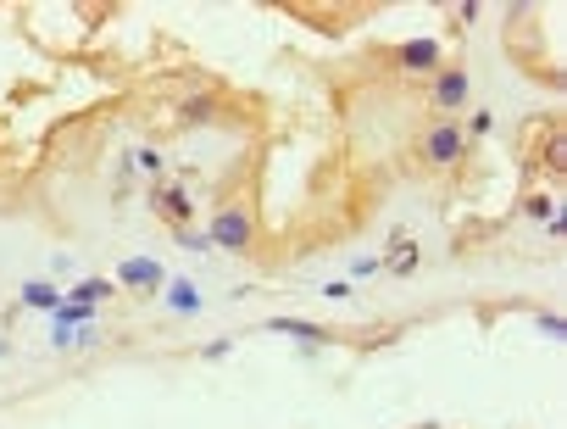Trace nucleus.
Segmentation results:
<instances>
[{"instance_id": "obj_8", "label": "nucleus", "mask_w": 567, "mask_h": 429, "mask_svg": "<svg viewBox=\"0 0 567 429\" xmlns=\"http://www.w3.org/2000/svg\"><path fill=\"white\" fill-rule=\"evenodd\" d=\"M412 262H417V245H412V240H395V257H390V274H406V268H412Z\"/></svg>"}, {"instance_id": "obj_1", "label": "nucleus", "mask_w": 567, "mask_h": 429, "mask_svg": "<svg viewBox=\"0 0 567 429\" xmlns=\"http://www.w3.org/2000/svg\"><path fill=\"white\" fill-rule=\"evenodd\" d=\"M206 240L223 245V251H245V245H250V218H245L240 207L217 212V223H212V234H206Z\"/></svg>"}, {"instance_id": "obj_10", "label": "nucleus", "mask_w": 567, "mask_h": 429, "mask_svg": "<svg viewBox=\"0 0 567 429\" xmlns=\"http://www.w3.org/2000/svg\"><path fill=\"white\" fill-rule=\"evenodd\" d=\"M23 301H28V306H56V290H51V284H28Z\"/></svg>"}, {"instance_id": "obj_2", "label": "nucleus", "mask_w": 567, "mask_h": 429, "mask_svg": "<svg viewBox=\"0 0 567 429\" xmlns=\"http://www.w3.org/2000/svg\"><path fill=\"white\" fill-rule=\"evenodd\" d=\"M434 107L439 112H461V107H468V73H461V68H445L434 78Z\"/></svg>"}, {"instance_id": "obj_6", "label": "nucleus", "mask_w": 567, "mask_h": 429, "mask_svg": "<svg viewBox=\"0 0 567 429\" xmlns=\"http://www.w3.org/2000/svg\"><path fill=\"white\" fill-rule=\"evenodd\" d=\"M122 279H134V284H161V268H156V262H129V268H122Z\"/></svg>"}, {"instance_id": "obj_5", "label": "nucleus", "mask_w": 567, "mask_h": 429, "mask_svg": "<svg viewBox=\"0 0 567 429\" xmlns=\"http://www.w3.org/2000/svg\"><path fill=\"white\" fill-rule=\"evenodd\" d=\"M156 212L173 218V223H184V218H189V195H184V190H156Z\"/></svg>"}, {"instance_id": "obj_3", "label": "nucleus", "mask_w": 567, "mask_h": 429, "mask_svg": "<svg viewBox=\"0 0 567 429\" xmlns=\"http://www.w3.org/2000/svg\"><path fill=\"white\" fill-rule=\"evenodd\" d=\"M461 146H468V134H461L456 123H439V129H429V162H439V168H451V162L461 156Z\"/></svg>"}, {"instance_id": "obj_13", "label": "nucleus", "mask_w": 567, "mask_h": 429, "mask_svg": "<svg viewBox=\"0 0 567 429\" xmlns=\"http://www.w3.org/2000/svg\"><path fill=\"white\" fill-rule=\"evenodd\" d=\"M178 240L189 245V251H206V245H212V240H206V234H189V229H178Z\"/></svg>"}, {"instance_id": "obj_4", "label": "nucleus", "mask_w": 567, "mask_h": 429, "mask_svg": "<svg viewBox=\"0 0 567 429\" xmlns=\"http://www.w3.org/2000/svg\"><path fill=\"white\" fill-rule=\"evenodd\" d=\"M401 68L434 73V68H439V45H434V39H412V45H401Z\"/></svg>"}, {"instance_id": "obj_11", "label": "nucleus", "mask_w": 567, "mask_h": 429, "mask_svg": "<svg viewBox=\"0 0 567 429\" xmlns=\"http://www.w3.org/2000/svg\"><path fill=\"white\" fill-rule=\"evenodd\" d=\"M173 306H184V313L195 306V290H189V279H178V284H173Z\"/></svg>"}, {"instance_id": "obj_9", "label": "nucleus", "mask_w": 567, "mask_h": 429, "mask_svg": "<svg viewBox=\"0 0 567 429\" xmlns=\"http://www.w3.org/2000/svg\"><path fill=\"white\" fill-rule=\"evenodd\" d=\"M73 296L78 301H100V296H112V284L106 279H83V284H73Z\"/></svg>"}, {"instance_id": "obj_7", "label": "nucleus", "mask_w": 567, "mask_h": 429, "mask_svg": "<svg viewBox=\"0 0 567 429\" xmlns=\"http://www.w3.org/2000/svg\"><path fill=\"white\" fill-rule=\"evenodd\" d=\"M267 330H279V335H301V340H323L318 323H289V318H279V323H267Z\"/></svg>"}, {"instance_id": "obj_12", "label": "nucleus", "mask_w": 567, "mask_h": 429, "mask_svg": "<svg viewBox=\"0 0 567 429\" xmlns=\"http://www.w3.org/2000/svg\"><path fill=\"white\" fill-rule=\"evenodd\" d=\"M545 162H551V168L562 173V168H567V139H551V156H545Z\"/></svg>"}]
</instances>
